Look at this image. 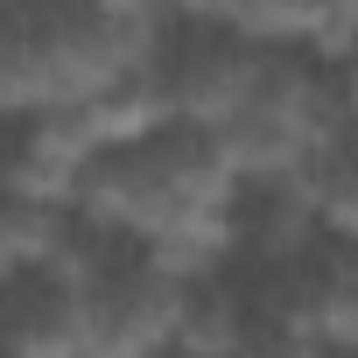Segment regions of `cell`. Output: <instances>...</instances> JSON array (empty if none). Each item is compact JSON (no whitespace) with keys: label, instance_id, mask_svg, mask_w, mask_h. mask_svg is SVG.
<instances>
[{"label":"cell","instance_id":"obj_1","mask_svg":"<svg viewBox=\"0 0 358 358\" xmlns=\"http://www.w3.org/2000/svg\"><path fill=\"white\" fill-rule=\"evenodd\" d=\"M176 281L155 267L141 274H99L85 288V358H169L176 323Z\"/></svg>","mask_w":358,"mask_h":358},{"label":"cell","instance_id":"obj_7","mask_svg":"<svg viewBox=\"0 0 358 358\" xmlns=\"http://www.w3.org/2000/svg\"><path fill=\"white\" fill-rule=\"evenodd\" d=\"M232 358H330V351H323L316 330L302 323V302H281V309H267V316H246Z\"/></svg>","mask_w":358,"mask_h":358},{"label":"cell","instance_id":"obj_4","mask_svg":"<svg viewBox=\"0 0 358 358\" xmlns=\"http://www.w3.org/2000/svg\"><path fill=\"white\" fill-rule=\"evenodd\" d=\"M8 344L15 358H85V288L36 281L8 323Z\"/></svg>","mask_w":358,"mask_h":358},{"label":"cell","instance_id":"obj_5","mask_svg":"<svg viewBox=\"0 0 358 358\" xmlns=\"http://www.w3.org/2000/svg\"><path fill=\"white\" fill-rule=\"evenodd\" d=\"M239 330H246L239 302L218 295V288H204V281H190L183 295H176L169 358H232V351H239Z\"/></svg>","mask_w":358,"mask_h":358},{"label":"cell","instance_id":"obj_3","mask_svg":"<svg viewBox=\"0 0 358 358\" xmlns=\"http://www.w3.org/2000/svg\"><path fill=\"white\" fill-rule=\"evenodd\" d=\"M85 134L99 155H134L148 141H162L176 120H169V92H162V71H141V78H120L113 92L85 99Z\"/></svg>","mask_w":358,"mask_h":358},{"label":"cell","instance_id":"obj_8","mask_svg":"<svg viewBox=\"0 0 358 358\" xmlns=\"http://www.w3.org/2000/svg\"><path fill=\"white\" fill-rule=\"evenodd\" d=\"M15 274H22V260H15V246H8V225H0V288H8Z\"/></svg>","mask_w":358,"mask_h":358},{"label":"cell","instance_id":"obj_2","mask_svg":"<svg viewBox=\"0 0 358 358\" xmlns=\"http://www.w3.org/2000/svg\"><path fill=\"white\" fill-rule=\"evenodd\" d=\"M253 78H260V57L239 50V43L190 50L183 64L162 78V92H169V120H176V127H190V134H204V141H218V134L246 113Z\"/></svg>","mask_w":358,"mask_h":358},{"label":"cell","instance_id":"obj_6","mask_svg":"<svg viewBox=\"0 0 358 358\" xmlns=\"http://www.w3.org/2000/svg\"><path fill=\"white\" fill-rule=\"evenodd\" d=\"M302 323L316 330V344L330 358H351V344H358V281H351V267H330L316 281V295H302Z\"/></svg>","mask_w":358,"mask_h":358}]
</instances>
